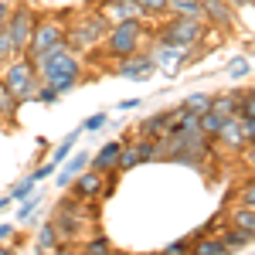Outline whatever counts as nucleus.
Wrapping results in <instances>:
<instances>
[{"label": "nucleus", "mask_w": 255, "mask_h": 255, "mask_svg": "<svg viewBox=\"0 0 255 255\" xmlns=\"http://www.w3.org/2000/svg\"><path fill=\"white\" fill-rule=\"evenodd\" d=\"M232 3H238V7H245V3H252V0H232Z\"/></svg>", "instance_id": "nucleus-44"}, {"label": "nucleus", "mask_w": 255, "mask_h": 255, "mask_svg": "<svg viewBox=\"0 0 255 255\" xmlns=\"http://www.w3.org/2000/svg\"><path fill=\"white\" fill-rule=\"evenodd\" d=\"M238 116L242 119H255V89L238 99Z\"/></svg>", "instance_id": "nucleus-30"}, {"label": "nucleus", "mask_w": 255, "mask_h": 255, "mask_svg": "<svg viewBox=\"0 0 255 255\" xmlns=\"http://www.w3.org/2000/svg\"><path fill=\"white\" fill-rule=\"evenodd\" d=\"M242 133H245V143H255V119H242Z\"/></svg>", "instance_id": "nucleus-36"}, {"label": "nucleus", "mask_w": 255, "mask_h": 255, "mask_svg": "<svg viewBox=\"0 0 255 255\" xmlns=\"http://www.w3.org/2000/svg\"><path fill=\"white\" fill-rule=\"evenodd\" d=\"M55 170H58L55 163H44V167H38V170H34V177H38V180H44V177H51Z\"/></svg>", "instance_id": "nucleus-38"}, {"label": "nucleus", "mask_w": 255, "mask_h": 255, "mask_svg": "<svg viewBox=\"0 0 255 255\" xmlns=\"http://www.w3.org/2000/svg\"><path fill=\"white\" fill-rule=\"evenodd\" d=\"M211 99H215V96H208V92H191V96L180 102V109H187V113H197V116H204V113L211 109Z\"/></svg>", "instance_id": "nucleus-19"}, {"label": "nucleus", "mask_w": 255, "mask_h": 255, "mask_svg": "<svg viewBox=\"0 0 255 255\" xmlns=\"http://www.w3.org/2000/svg\"><path fill=\"white\" fill-rule=\"evenodd\" d=\"M139 7L146 14H163V10H170V0H139Z\"/></svg>", "instance_id": "nucleus-32"}, {"label": "nucleus", "mask_w": 255, "mask_h": 255, "mask_svg": "<svg viewBox=\"0 0 255 255\" xmlns=\"http://www.w3.org/2000/svg\"><path fill=\"white\" fill-rule=\"evenodd\" d=\"M38 204H41V194H27L24 201H20V208H17V221H27V218L38 211Z\"/></svg>", "instance_id": "nucleus-29"}, {"label": "nucleus", "mask_w": 255, "mask_h": 255, "mask_svg": "<svg viewBox=\"0 0 255 255\" xmlns=\"http://www.w3.org/2000/svg\"><path fill=\"white\" fill-rule=\"evenodd\" d=\"M34 27H38V17H34V10L31 7H14V14L7 20V31H10V38L17 44V55H27V44H31V34H34Z\"/></svg>", "instance_id": "nucleus-7"}, {"label": "nucleus", "mask_w": 255, "mask_h": 255, "mask_svg": "<svg viewBox=\"0 0 255 255\" xmlns=\"http://www.w3.org/2000/svg\"><path fill=\"white\" fill-rule=\"evenodd\" d=\"M139 41H143V20H119L116 27L106 34V44H109V55H113V58H129V55H136Z\"/></svg>", "instance_id": "nucleus-4"}, {"label": "nucleus", "mask_w": 255, "mask_h": 255, "mask_svg": "<svg viewBox=\"0 0 255 255\" xmlns=\"http://www.w3.org/2000/svg\"><path fill=\"white\" fill-rule=\"evenodd\" d=\"M0 82L20 99V102H27V99L38 96V68H34V61L27 58V55H17L14 61H7L3 68H0Z\"/></svg>", "instance_id": "nucleus-2"}, {"label": "nucleus", "mask_w": 255, "mask_h": 255, "mask_svg": "<svg viewBox=\"0 0 255 255\" xmlns=\"http://www.w3.org/2000/svg\"><path fill=\"white\" fill-rule=\"evenodd\" d=\"M85 167H89V153H72V157H68V163L58 170V180H55V184H58V187L75 184V177H79Z\"/></svg>", "instance_id": "nucleus-13"}, {"label": "nucleus", "mask_w": 255, "mask_h": 255, "mask_svg": "<svg viewBox=\"0 0 255 255\" xmlns=\"http://www.w3.org/2000/svg\"><path fill=\"white\" fill-rule=\"evenodd\" d=\"M10 14H14V0H0V27L10 20Z\"/></svg>", "instance_id": "nucleus-35"}, {"label": "nucleus", "mask_w": 255, "mask_h": 255, "mask_svg": "<svg viewBox=\"0 0 255 255\" xmlns=\"http://www.w3.org/2000/svg\"><path fill=\"white\" fill-rule=\"evenodd\" d=\"M58 255H72V252H68V249H65V245H61V249H58Z\"/></svg>", "instance_id": "nucleus-45"}, {"label": "nucleus", "mask_w": 255, "mask_h": 255, "mask_svg": "<svg viewBox=\"0 0 255 255\" xmlns=\"http://www.w3.org/2000/svg\"><path fill=\"white\" fill-rule=\"evenodd\" d=\"M34 184H38V177L31 174V177H24V180H17L7 194H10V201H24L27 194H34Z\"/></svg>", "instance_id": "nucleus-27"}, {"label": "nucleus", "mask_w": 255, "mask_h": 255, "mask_svg": "<svg viewBox=\"0 0 255 255\" xmlns=\"http://www.w3.org/2000/svg\"><path fill=\"white\" fill-rule=\"evenodd\" d=\"M225 72H228V79H245V75H249V72H252V61L245 58V55H235V58H228V68H225Z\"/></svg>", "instance_id": "nucleus-24"}, {"label": "nucleus", "mask_w": 255, "mask_h": 255, "mask_svg": "<svg viewBox=\"0 0 255 255\" xmlns=\"http://www.w3.org/2000/svg\"><path fill=\"white\" fill-rule=\"evenodd\" d=\"M119 160H123V143L113 139V143H106L96 157H92V170H99V174H113V170H119Z\"/></svg>", "instance_id": "nucleus-10"}, {"label": "nucleus", "mask_w": 255, "mask_h": 255, "mask_svg": "<svg viewBox=\"0 0 255 255\" xmlns=\"http://www.w3.org/2000/svg\"><path fill=\"white\" fill-rule=\"evenodd\" d=\"M17 102H20V99L14 96V92H10V89H7L3 82H0V119L14 116V109H17Z\"/></svg>", "instance_id": "nucleus-26"}, {"label": "nucleus", "mask_w": 255, "mask_h": 255, "mask_svg": "<svg viewBox=\"0 0 255 255\" xmlns=\"http://www.w3.org/2000/svg\"><path fill=\"white\" fill-rule=\"evenodd\" d=\"M167 255H187V242H170L167 245Z\"/></svg>", "instance_id": "nucleus-37"}, {"label": "nucleus", "mask_w": 255, "mask_h": 255, "mask_svg": "<svg viewBox=\"0 0 255 255\" xmlns=\"http://www.w3.org/2000/svg\"><path fill=\"white\" fill-rule=\"evenodd\" d=\"M136 106H139V99H123V102H119L123 113H126V109H136Z\"/></svg>", "instance_id": "nucleus-40"}, {"label": "nucleus", "mask_w": 255, "mask_h": 255, "mask_svg": "<svg viewBox=\"0 0 255 255\" xmlns=\"http://www.w3.org/2000/svg\"><path fill=\"white\" fill-rule=\"evenodd\" d=\"M75 139H79V133H72V136H65L58 143V150L51 153V163L58 167V163H65V157H72V150H75Z\"/></svg>", "instance_id": "nucleus-28"}, {"label": "nucleus", "mask_w": 255, "mask_h": 255, "mask_svg": "<svg viewBox=\"0 0 255 255\" xmlns=\"http://www.w3.org/2000/svg\"><path fill=\"white\" fill-rule=\"evenodd\" d=\"M106 17L109 20H143L146 17V10L139 7V0H109L106 3Z\"/></svg>", "instance_id": "nucleus-11"}, {"label": "nucleus", "mask_w": 255, "mask_h": 255, "mask_svg": "<svg viewBox=\"0 0 255 255\" xmlns=\"http://www.w3.org/2000/svg\"><path fill=\"white\" fill-rule=\"evenodd\" d=\"M153 68H157L153 55L136 51V55H129V58H119L116 75H119V79H129V82H146L150 75H153Z\"/></svg>", "instance_id": "nucleus-9"}, {"label": "nucleus", "mask_w": 255, "mask_h": 255, "mask_svg": "<svg viewBox=\"0 0 255 255\" xmlns=\"http://www.w3.org/2000/svg\"><path fill=\"white\" fill-rule=\"evenodd\" d=\"M242 201H245L249 208H255V184H249V187L242 191Z\"/></svg>", "instance_id": "nucleus-39"}, {"label": "nucleus", "mask_w": 255, "mask_h": 255, "mask_svg": "<svg viewBox=\"0 0 255 255\" xmlns=\"http://www.w3.org/2000/svg\"><path fill=\"white\" fill-rule=\"evenodd\" d=\"M10 235H14V228H10V225H0V242H7Z\"/></svg>", "instance_id": "nucleus-41"}, {"label": "nucleus", "mask_w": 255, "mask_h": 255, "mask_svg": "<svg viewBox=\"0 0 255 255\" xmlns=\"http://www.w3.org/2000/svg\"><path fill=\"white\" fill-rule=\"evenodd\" d=\"M201 38H204V20L201 17H174L160 31V41H170V44H180V48H194Z\"/></svg>", "instance_id": "nucleus-5"}, {"label": "nucleus", "mask_w": 255, "mask_h": 255, "mask_svg": "<svg viewBox=\"0 0 255 255\" xmlns=\"http://www.w3.org/2000/svg\"><path fill=\"white\" fill-rule=\"evenodd\" d=\"M51 249H61V232L55 228V221L41 225V232H38V255L41 252H51Z\"/></svg>", "instance_id": "nucleus-15"}, {"label": "nucleus", "mask_w": 255, "mask_h": 255, "mask_svg": "<svg viewBox=\"0 0 255 255\" xmlns=\"http://www.w3.org/2000/svg\"><path fill=\"white\" fill-rule=\"evenodd\" d=\"M106 113H96V116H89L85 119V123H82V129H85V133H99V129H102V126H106Z\"/></svg>", "instance_id": "nucleus-33"}, {"label": "nucleus", "mask_w": 255, "mask_h": 255, "mask_svg": "<svg viewBox=\"0 0 255 255\" xmlns=\"http://www.w3.org/2000/svg\"><path fill=\"white\" fill-rule=\"evenodd\" d=\"M14 58H17V44H14L7 24H3V27H0V68H3L7 61H14Z\"/></svg>", "instance_id": "nucleus-21"}, {"label": "nucleus", "mask_w": 255, "mask_h": 255, "mask_svg": "<svg viewBox=\"0 0 255 255\" xmlns=\"http://www.w3.org/2000/svg\"><path fill=\"white\" fill-rule=\"evenodd\" d=\"M170 123H174V109H163V113H157V116H150L146 123H139V133L150 139H160L170 133Z\"/></svg>", "instance_id": "nucleus-12"}, {"label": "nucleus", "mask_w": 255, "mask_h": 255, "mask_svg": "<svg viewBox=\"0 0 255 255\" xmlns=\"http://www.w3.org/2000/svg\"><path fill=\"white\" fill-rule=\"evenodd\" d=\"M99 191H102V174H99V170L75 177V194L79 197H96Z\"/></svg>", "instance_id": "nucleus-14"}, {"label": "nucleus", "mask_w": 255, "mask_h": 255, "mask_svg": "<svg viewBox=\"0 0 255 255\" xmlns=\"http://www.w3.org/2000/svg\"><path fill=\"white\" fill-rule=\"evenodd\" d=\"M61 44H65V27H61L58 20H38L34 34H31V44H27V58L38 61L41 55L55 51Z\"/></svg>", "instance_id": "nucleus-6"}, {"label": "nucleus", "mask_w": 255, "mask_h": 255, "mask_svg": "<svg viewBox=\"0 0 255 255\" xmlns=\"http://www.w3.org/2000/svg\"><path fill=\"white\" fill-rule=\"evenodd\" d=\"M34 68H38V79L51 89H58L61 96L68 89H75V82H79V58H75V51H68V44L41 55L34 61Z\"/></svg>", "instance_id": "nucleus-1"}, {"label": "nucleus", "mask_w": 255, "mask_h": 255, "mask_svg": "<svg viewBox=\"0 0 255 255\" xmlns=\"http://www.w3.org/2000/svg\"><path fill=\"white\" fill-rule=\"evenodd\" d=\"M204 14L221 24V27H232V10H228V0H204Z\"/></svg>", "instance_id": "nucleus-16"}, {"label": "nucleus", "mask_w": 255, "mask_h": 255, "mask_svg": "<svg viewBox=\"0 0 255 255\" xmlns=\"http://www.w3.org/2000/svg\"><path fill=\"white\" fill-rule=\"evenodd\" d=\"M170 10L180 14V17H208L204 14V0H170Z\"/></svg>", "instance_id": "nucleus-17"}, {"label": "nucleus", "mask_w": 255, "mask_h": 255, "mask_svg": "<svg viewBox=\"0 0 255 255\" xmlns=\"http://www.w3.org/2000/svg\"><path fill=\"white\" fill-rule=\"evenodd\" d=\"M109 34V24L102 14H92V17H82L72 31H65V44H68V51H89L92 44Z\"/></svg>", "instance_id": "nucleus-3"}, {"label": "nucleus", "mask_w": 255, "mask_h": 255, "mask_svg": "<svg viewBox=\"0 0 255 255\" xmlns=\"http://www.w3.org/2000/svg\"><path fill=\"white\" fill-rule=\"evenodd\" d=\"M232 225L242 228V232H249V235H255V208H249V204L235 208L232 211Z\"/></svg>", "instance_id": "nucleus-18"}, {"label": "nucleus", "mask_w": 255, "mask_h": 255, "mask_svg": "<svg viewBox=\"0 0 255 255\" xmlns=\"http://www.w3.org/2000/svg\"><path fill=\"white\" fill-rule=\"evenodd\" d=\"M218 136L225 139V143H232V146H242V143H245V133H242V123H238L235 116H232L228 123H225V129H221Z\"/></svg>", "instance_id": "nucleus-22"}, {"label": "nucleus", "mask_w": 255, "mask_h": 255, "mask_svg": "<svg viewBox=\"0 0 255 255\" xmlns=\"http://www.w3.org/2000/svg\"><path fill=\"white\" fill-rule=\"evenodd\" d=\"M85 255H109V242H106V238H92V242L85 245Z\"/></svg>", "instance_id": "nucleus-34"}, {"label": "nucleus", "mask_w": 255, "mask_h": 255, "mask_svg": "<svg viewBox=\"0 0 255 255\" xmlns=\"http://www.w3.org/2000/svg\"><path fill=\"white\" fill-rule=\"evenodd\" d=\"M228 249H225V242L221 238H201L194 249H191V255H225Z\"/></svg>", "instance_id": "nucleus-23"}, {"label": "nucleus", "mask_w": 255, "mask_h": 255, "mask_svg": "<svg viewBox=\"0 0 255 255\" xmlns=\"http://www.w3.org/2000/svg\"><path fill=\"white\" fill-rule=\"evenodd\" d=\"M0 255H14V249H7V245L0 242Z\"/></svg>", "instance_id": "nucleus-43"}, {"label": "nucleus", "mask_w": 255, "mask_h": 255, "mask_svg": "<svg viewBox=\"0 0 255 255\" xmlns=\"http://www.w3.org/2000/svg\"><path fill=\"white\" fill-rule=\"evenodd\" d=\"M7 204H10V194H3V197H0V211H7Z\"/></svg>", "instance_id": "nucleus-42"}, {"label": "nucleus", "mask_w": 255, "mask_h": 255, "mask_svg": "<svg viewBox=\"0 0 255 255\" xmlns=\"http://www.w3.org/2000/svg\"><path fill=\"white\" fill-rule=\"evenodd\" d=\"M58 89H51V85H44V82H41L38 85V102H44V106H55V102H58Z\"/></svg>", "instance_id": "nucleus-31"}, {"label": "nucleus", "mask_w": 255, "mask_h": 255, "mask_svg": "<svg viewBox=\"0 0 255 255\" xmlns=\"http://www.w3.org/2000/svg\"><path fill=\"white\" fill-rule=\"evenodd\" d=\"M225 123H228L225 116H218L215 109H208V113L201 116V133H204V136H218V133L225 129Z\"/></svg>", "instance_id": "nucleus-20"}, {"label": "nucleus", "mask_w": 255, "mask_h": 255, "mask_svg": "<svg viewBox=\"0 0 255 255\" xmlns=\"http://www.w3.org/2000/svg\"><path fill=\"white\" fill-rule=\"evenodd\" d=\"M249 160H252V163H255V146H252V157H249Z\"/></svg>", "instance_id": "nucleus-46"}, {"label": "nucleus", "mask_w": 255, "mask_h": 255, "mask_svg": "<svg viewBox=\"0 0 255 255\" xmlns=\"http://www.w3.org/2000/svg\"><path fill=\"white\" fill-rule=\"evenodd\" d=\"M187 58H191V48H180V44H170V41H160V38L153 44V61L167 79H174Z\"/></svg>", "instance_id": "nucleus-8"}, {"label": "nucleus", "mask_w": 255, "mask_h": 255, "mask_svg": "<svg viewBox=\"0 0 255 255\" xmlns=\"http://www.w3.org/2000/svg\"><path fill=\"white\" fill-rule=\"evenodd\" d=\"M252 238H255V235L242 232V228H232V232H225V235H221V242H225V249L232 252V249H245V245H249Z\"/></svg>", "instance_id": "nucleus-25"}]
</instances>
